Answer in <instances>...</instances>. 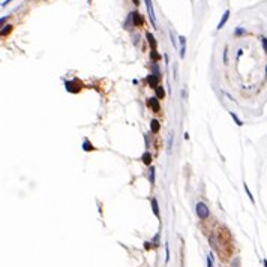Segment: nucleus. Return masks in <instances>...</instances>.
Returning a JSON list of instances; mask_svg holds the SVG:
<instances>
[{
  "instance_id": "obj_1",
  "label": "nucleus",
  "mask_w": 267,
  "mask_h": 267,
  "mask_svg": "<svg viewBox=\"0 0 267 267\" xmlns=\"http://www.w3.org/2000/svg\"><path fill=\"white\" fill-rule=\"evenodd\" d=\"M195 210H197V215H198L200 219H207V218H209V215H210V212H209V207H207L204 203H198Z\"/></svg>"
},
{
  "instance_id": "obj_2",
  "label": "nucleus",
  "mask_w": 267,
  "mask_h": 267,
  "mask_svg": "<svg viewBox=\"0 0 267 267\" xmlns=\"http://www.w3.org/2000/svg\"><path fill=\"white\" fill-rule=\"evenodd\" d=\"M66 89L69 92H72V93H77V92H80L83 89V84L78 80H74V81H68L66 83Z\"/></svg>"
},
{
  "instance_id": "obj_3",
  "label": "nucleus",
  "mask_w": 267,
  "mask_h": 267,
  "mask_svg": "<svg viewBox=\"0 0 267 267\" xmlns=\"http://www.w3.org/2000/svg\"><path fill=\"white\" fill-rule=\"evenodd\" d=\"M147 105H149L155 113H159V110H161V105H159V99H158V98H150V99L147 101Z\"/></svg>"
},
{
  "instance_id": "obj_4",
  "label": "nucleus",
  "mask_w": 267,
  "mask_h": 267,
  "mask_svg": "<svg viewBox=\"0 0 267 267\" xmlns=\"http://www.w3.org/2000/svg\"><path fill=\"white\" fill-rule=\"evenodd\" d=\"M146 5H147V12H149V17L152 20V24L155 26V12H153V5H152V0H146Z\"/></svg>"
},
{
  "instance_id": "obj_5",
  "label": "nucleus",
  "mask_w": 267,
  "mask_h": 267,
  "mask_svg": "<svg viewBox=\"0 0 267 267\" xmlns=\"http://www.w3.org/2000/svg\"><path fill=\"white\" fill-rule=\"evenodd\" d=\"M147 81L150 84L152 89H156L158 87V81H159V75H149L147 77Z\"/></svg>"
},
{
  "instance_id": "obj_6",
  "label": "nucleus",
  "mask_w": 267,
  "mask_h": 267,
  "mask_svg": "<svg viewBox=\"0 0 267 267\" xmlns=\"http://www.w3.org/2000/svg\"><path fill=\"white\" fill-rule=\"evenodd\" d=\"M131 17L134 18V24H135V26H141V24H143V18H141V15L138 14V12H132Z\"/></svg>"
},
{
  "instance_id": "obj_7",
  "label": "nucleus",
  "mask_w": 267,
  "mask_h": 267,
  "mask_svg": "<svg viewBox=\"0 0 267 267\" xmlns=\"http://www.w3.org/2000/svg\"><path fill=\"white\" fill-rule=\"evenodd\" d=\"M228 18H230V11H225V14H224V17L221 18V21H219V24H218V29H222L224 26H225V23L228 21Z\"/></svg>"
},
{
  "instance_id": "obj_8",
  "label": "nucleus",
  "mask_w": 267,
  "mask_h": 267,
  "mask_svg": "<svg viewBox=\"0 0 267 267\" xmlns=\"http://www.w3.org/2000/svg\"><path fill=\"white\" fill-rule=\"evenodd\" d=\"M141 159H143V162H144L146 165H150V164H152V155L149 153V152H146L143 156H141Z\"/></svg>"
},
{
  "instance_id": "obj_9",
  "label": "nucleus",
  "mask_w": 267,
  "mask_h": 267,
  "mask_svg": "<svg viewBox=\"0 0 267 267\" xmlns=\"http://www.w3.org/2000/svg\"><path fill=\"white\" fill-rule=\"evenodd\" d=\"M152 207H153V213L159 218V206H158V200L156 198H152Z\"/></svg>"
},
{
  "instance_id": "obj_10",
  "label": "nucleus",
  "mask_w": 267,
  "mask_h": 267,
  "mask_svg": "<svg viewBox=\"0 0 267 267\" xmlns=\"http://www.w3.org/2000/svg\"><path fill=\"white\" fill-rule=\"evenodd\" d=\"M146 36H147V41H149V44L152 45V50H156V41H155L153 35H152V33H147Z\"/></svg>"
},
{
  "instance_id": "obj_11",
  "label": "nucleus",
  "mask_w": 267,
  "mask_h": 267,
  "mask_svg": "<svg viewBox=\"0 0 267 267\" xmlns=\"http://www.w3.org/2000/svg\"><path fill=\"white\" fill-rule=\"evenodd\" d=\"M179 39H180V44H182V48H180V57H182V59H183V57H185V36H180V38H179Z\"/></svg>"
},
{
  "instance_id": "obj_12",
  "label": "nucleus",
  "mask_w": 267,
  "mask_h": 267,
  "mask_svg": "<svg viewBox=\"0 0 267 267\" xmlns=\"http://www.w3.org/2000/svg\"><path fill=\"white\" fill-rule=\"evenodd\" d=\"M150 128H152V132H155V134H156L158 131H159V128H161V126H159V122H158V120H152Z\"/></svg>"
},
{
  "instance_id": "obj_13",
  "label": "nucleus",
  "mask_w": 267,
  "mask_h": 267,
  "mask_svg": "<svg viewBox=\"0 0 267 267\" xmlns=\"http://www.w3.org/2000/svg\"><path fill=\"white\" fill-rule=\"evenodd\" d=\"M155 90H156L158 98H161V99H162V98L165 96V90H164V87H162V86H158V87H156Z\"/></svg>"
},
{
  "instance_id": "obj_14",
  "label": "nucleus",
  "mask_w": 267,
  "mask_h": 267,
  "mask_svg": "<svg viewBox=\"0 0 267 267\" xmlns=\"http://www.w3.org/2000/svg\"><path fill=\"white\" fill-rule=\"evenodd\" d=\"M83 149L86 152H90V150H95V147H93V144L89 143V141H84V144H83Z\"/></svg>"
},
{
  "instance_id": "obj_15",
  "label": "nucleus",
  "mask_w": 267,
  "mask_h": 267,
  "mask_svg": "<svg viewBox=\"0 0 267 267\" xmlns=\"http://www.w3.org/2000/svg\"><path fill=\"white\" fill-rule=\"evenodd\" d=\"M230 116H231V117H233V119H234V122H236V125H239V126H242V125H243V122H242V120H240L239 117H237V116H236V114H234L233 111L230 113Z\"/></svg>"
},
{
  "instance_id": "obj_16",
  "label": "nucleus",
  "mask_w": 267,
  "mask_h": 267,
  "mask_svg": "<svg viewBox=\"0 0 267 267\" xmlns=\"http://www.w3.org/2000/svg\"><path fill=\"white\" fill-rule=\"evenodd\" d=\"M170 260V249H168V245H165V261L168 263Z\"/></svg>"
},
{
  "instance_id": "obj_17",
  "label": "nucleus",
  "mask_w": 267,
  "mask_h": 267,
  "mask_svg": "<svg viewBox=\"0 0 267 267\" xmlns=\"http://www.w3.org/2000/svg\"><path fill=\"white\" fill-rule=\"evenodd\" d=\"M11 29H12V26H6V29H2V36H5V35L9 33Z\"/></svg>"
},
{
  "instance_id": "obj_18",
  "label": "nucleus",
  "mask_w": 267,
  "mask_h": 267,
  "mask_svg": "<svg viewBox=\"0 0 267 267\" xmlns=\"http://www.w3.org/2000/svg\"><path fill=\"white\" fill-rule=\"evenodd\" d=\"M150 183H155V168H150Z\"/></svg>"
},
{
  "instance_id": "obj_19",
  "label": "nucleus",
  "mask_w": 267,
  "mask_h": 267,
  "mask_svg": "<svg viewBox=\"0 0 267 267\" xmlns=\"http://www.w3.org/2000/svg\"><path fill=\"white\" fill-rule=\"evenodd\" d=\"M207 267H213V260H212V255L207 257Z\"/></svg>"
},
{
  "instance_id": "obj_20",
  "label": "nucleus",
  "mask_w": 267,
  "mask_h": 267,
  "mask_svg": "<svg viewBox=\"0 0 267 267\" xmlns=\"http://www.w3.org/2000/svg\"><path fill=\"white\" fill-rule=\"evenodd\" d=\"M152 57H153L155 60H159V54L156 53V50H152Z\"/></svg>"
},
{
  "instance_id": "obj_21",
  "label": "nucleus",
  "mask_w": 267,
  "mask_h": 267,
  "mask_svg": "<svg viewBox=\"0 0 267 267\" xmlns=\"http://www.w3.org/2000/svg\"><path fill=\"white\" fill-rule=\"evenodd\" d=\"M261 42H263V48H264V51L267 53V39H266V38H261Z\"/></svg>"
},
{
  "instance_id": "obj_22",
  "label": "nucleus",
  "mask_w": 267,
  "mask_h": 267,
  "mask_svg": "<svg viewBox=\"0 0 267 267\" xmlns=\"http://www.w3.org/2000/svg\"><path fill=\"white\" fill-rule=\"evenodd\" d=\"M245 191H246V194H248V195H249V198H251V201H252V203H254V197H252V195H251V191H249V188H248L246 185H245Z\"/></svg>"
},
{
  "instance_id": "obj_23",
  "label": "nucleus",
  "mask_w": 267,
  "mask_h": 267,
  "mask_svg": "<svg viewBox=\"0 0 267 267\" xmlns=\"http://www.w3.org/2000/svg\"><path fill=\"white\" fill-rule=\"evenodd\" d=\"M9 2H11V0H5V2L2 3V6H6V5H8V3H9Z\"/></svg>"
},
{
  "instance_id": "obj_24",
  "label": "nucleus",
  "mask_w": 267,
  "mask_h": 267,
  "mask_svg": "<svg viewBox=\"0 0 267 267\" xmlns=\"http://www.w3.org/2000/svg\"><path fill=\"white\" fill-rule=\"evenodd\" d=\"M224 62L227 63V50H225V51H224Z\"/></svg>"
},
{
  "instance_id": "obj_25",
  "label": "nucleus",
  "mask_w": 267,
  "mask_h": 267,
  "mask_svg": "<svg viewBox=\"0 0 267 267\" xmlns=\"http://www.w3.org/2000/svg\"><path fill=\"white\" fill-rule=\"evenodd\" d=\"M134 2V5H140V0H132Z\"/></svg>"
},
{
  "instance_id": "obj_26",
  "label": "nucleus",
  "mask_w": 267,
  "mask_h": 267,
  "mask_svg": "<svg viewBox=\"0 0 267 267\" xmlns=\"http://www.w3.org/2000/svg\"><path fill=\"white\" fill-rule=\"evenodd\" d=\"M266 78H267V66H266Z\"/></svg>"
}]
</instances>
